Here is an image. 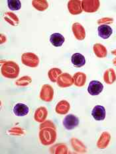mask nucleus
I'll return each mask as SVG.
<instances>
[{"label":"nucleus","instance_id":"8","mask_svg":"<svg viewBox=\"0 0 116 154\" xmlns=\"http://www.w3.org/2000/svg\"><path fill=\"white\" fill-rule=\"evenodd\" d=\"M69 12L72 15H78L82 12V1L80 0H71L68 3Z\"/></svg>","mask_w":116,"mask_h":154},{"label":"nucleus","instance_id":"9","mask_svg":"<svg viewBox=\"0 0 116 154\" xmlns=\"http://www.w3.org/2000/svg\"><path fill=\"white\" fill-rule=\"evenodd\" d=\"M104 89V85H103L101 82L98 81H92L88 85V91L91 95L95 96L98 95Z\"/></svg>","mask_w":116,"mask_h":154},{"label":"nucleus","instance_id":"14","mask_svg":"<svg viewBox=\"0 0 116 154\" xmlns=\"http://www.w3.org/2000/svg\"><path fill=\"white\" fill-rule=\"evenodd\" d=\"M70 108H71V105L69 103L65 100H62L56 105L55 111L59 115H66L68 112Z\"/></svg>","mask_w":116,"mask_h":154},{"label":"nucleus","instance_id":"29","mask_svg":"<svg viewBox=\"0 0 116 154\" xmlns=\"http://www.w3.org/2000/svg\"><path fill=\"white\" fill-rule=\"evenodd\" d=\"M46 127H49V128H54L55 130H56V128H55V126L54 125V124H53L51 121H50V120H47V121L43 122L41 125V126H40V129L46 128Z\"/></svg>","mask_w":116,"mask_h":154},{"label":"nucleus","instance_id":"13","mask_svg":"<svg viewBox=\"0 0 116 154\" xmlns=\"http://www.w3.org/2000/svg\"><path fill=\"white\" fill-rule=\"evenodd\" d=\"M47 110L44 106H41L36 110L34 115V119L36 122H43L47 117Z\"/></svg>","mask_w":116,"mask_h":154},{"label":"nucleus","instance_id":"5","mask_svg":"<svg viewBox=\"0 0 116 154\" xmlns=\"http://www.w3.org/2000/svg\"><path fill=\"white\" fill-rule=\"evenodd\" d=\"M54 96V90L50 85H44L42 87L40 98L45 102H51Z\"/></svg>","mask_w":116,"mask_h":154},{"label":"nucleus","instance_id":"28","mask_svg":"<svg viewBox=\"0 0 116 154\" xmlns=\"http://www.w3.org/2000/svg\"><path fill=\"white\" fill-rule=\"evenodd\" d=\"M31 82L32 79L29 76H23L15 82V84L18 86L25 87L29 85L31 83Z\"/></svg>","mask_w":116,"mask_h":154},{"label":"nucleus","instance_id":"26","mask_svg":"<svg viewBox=\"0 0 116 154\" xmlns=\"http://www.w3.org/2000/svg\"><path fill=\"white\" fill-rule=\"evenodd\" d=\"M51 152L53 153H68V149L65 144L61 143L51 148Z\"/></svg>","mask_w":116,"mask_h":154},{"label":"nucleus","instance_id":"19","mask_svg":"<svg viewBox=\"0 0 116 154\" xmlns=\"http://www.w3.org/2000/svg\"><path fill=\"white\" fill-rule=\"evenodd\" d=\"M104 80L107 84H112L116 80V75L114 69H108L104 73Z\"/></svg>","mask_w":116,"mask_h":154},{"label":"nucleus","instance_id":"32","mask_svg":"<svg viewBox=\"0 0 116 154\" xmlns=\"http://www.w3.org/2000/svg\"><path fill=\"white\" fill-rule=\"evenodd\" d=\"M113 63H114V64L115 66H116V58L114 60H113Z\"/></svg>","mask_w":116,"mask_h":154},{"label":"nucleus","instance_id":"24","mask_svg":"<svg viewBox=\"0 0 116 154\" xmlns=\"http://www.w3.org/2000/svg\"><path fill=\"white\" fill-rule=\"evenodd\" d=\"M71 144L73 147V148H74V149L76 152L84 153L86 152V151L85 146L77 139L72 138L71 140Z\"/></svg>","mask_w":116,"mask_h":154},{"label":"nucleus","instance_id":"1","mask_svg":"<svg viewBox=\"0 0 116 154\" xmlns=\"http://www.w3.org/2000/svg\"><path fill=\"white\" fill-rule=\"evenodd\" d=\"M2 74L5 78L14 79L17 78L19 73V67L14 62L8 61L3 64L1 69Z\"/></svg>","mask_w":116,"mask_h":154},{"label":"nucleus","instance_id":"6","mask_svg":"<svg viewBox=\"0 0 116 154\" xmlns=\"http://www.w3.org/2000/svg\"><path fill=\"white\" fill-rule=\"evenodd\" d=\"M57 84L62 88H68L74 83V79L67 73H64L60 75L57 79Z\"/></svg>","mask_w":116,"mask_h":154},{"label":"nucleus","instance_id":"16","mask_svg":"<svg viewBox=\"0 0 116 154\" xmlns=\"http://www.w3.org/2000/svg\"><path fill=\"white\" fill-rule=\"evenodd\" d=\"M98 35L101 38L107 39L110 36L113 32V30L111 26L107 25H102L98 26Z\"/></svg>","mask_w":116,"mask_h":154},{"label":"nucleus","instance_id":"2","mask_svg":"<svg viewBox=\"0 0 116 154\" xmlns=\"http://www.w3.org/2000/svg\"><path fill=\"white\" fill-rule=\"evenodd\" d=\"M39 139L42 144L44 146L52 144L56 139V132L55 130L49 127L41 129V131L39 132Z\"/></svg>","mask_w":116,"mask_h":154},{"label":"nucleus","instance_id":"31","mask_svg":"<svg viewBox=\"0 0 116 154\" xmlns=\"http://www.w3.org/2000/svg\"><path fill=\"white\" fill-rule=\"evenodd\" d=\"M113 22V19L111 18H104L100 20H99L98 21V23H102V24H109V23H111Z\"/></svg>","mask_w":116,"mask_h":154},{"label":"nucleus","instance_id":"3","mask_svg":"<svg viewBox=\"0 0 116 154\" xmlns=\"http://www.w3.org/2000/svg\"><path fill=\"white\" fill-rule=\"evenodd\" d=\"M21 61L23 64L27 66L35 68L39 65V58L34 53L27 52L22 55Z\"/></svg>","mask_w":116,"mask_h":154},{"label":"nucleus","instance_id":"30","mask_svg":"<svg viewBox=\"0 0 116 154\" xmlns=\"http://www.w3.org/2000/svg\"><path fill=\"white\" fill-rule=\"evenodd\" d=\"M10 134L13 135H20L23 134V132L19 127H16V128H13L10 130Z\"/></svg>","mask_w":116,"mask_h":154},{"label":"nucleus","instance_id":"11","mask_svg":"<svg viewBox=\"0 0 116 154\" xmlns=\"http://www.w3.org/2000/svg\"><path fill=\"white\" fill-rule=\"evenodd\" d=\"M105 109L103 106L97 105L93 109L92 115L96 120H103L105 118Z\"/></svg>","mask_w":116,"mask_h":154},{"label":"nucleus","instance_id":"22","mask_svg":"<svg viewBox=\"0 0 116 154\" xmlns=\"http://www.w3.org/2000/svg\"><path fill=\"white\" fill-rule=\"evenodd\" d=\"M4 19L7 22L13 26L17 25L19 23V20L17 16L12 12L5 13L4 15Z\"/></svg>","mask_w":116,"mask_h":154},{"label":"nucleus","instance_id":"18","mask_svg":"<svg viewBox=\"0 0 116 154\" xmlns=\"http://www.w3.org/2000/svg\"><path fill=\"white\" fill-rule=\"evenodd\" d=\"M50 42L55 47H59L64 42V37L60 33H54L50 36Z\"/></svg>","mask_w":116,"mask_h":154},{"label":"nucleus","instance_id":"23","mask_svg":"<svg viewBox=\"0 0 116 154\" xmlns=\"http://www.w3.org/2000/svg\"><path fill=\"white\" fill-rule=\"evenodd\" d=\"M32 5L38 11H43L48 8V2L45 0H33Z\"/></svg>","mask_w":116,"mask_h":154},{"label":"nucleus","instance_id":"12","mask_svg":"<svg viewBox=\"0 0 116 154\" xmlns=\"http://www.w3.org/2000/svg\"><path fill=\"white\" fill-rule=\"evenodd\" d=\"M111 140V136L107 132H104L102 134L100 138L97 142V146L99 149H105L107 148L109 142Z\"/></svg>","mask_w":116,"mask_h":154},{"label":"nucleus","instance_id":"17","mask_svg":"<svg viewBox=\"0 0 116 154\" xmlns=\"http://www.w3.org/2000/svg\"><path fill=\"white\" fill-rule=\"evenodd\" d=\"M71 61L72 64L76 68H81L85 65L86 59L84 56L80 53H75L72 56Z\"/></svg>","mask_w":116,"mask_h":154},{"label":"nucleus","instance_id":"20","mask_svg":"<svg viewBox=\"0 0 116 154\" xmlns=\"http://www.w3.org/2000/svg\"><path fill=\"white\" fill-rule=\"evenodd\" d=\"M74 83L77 87H82L85 85L86 82V75L82 72L76 73L73 77Z\"/></svg>","mask_w":116,"mask_h":154},{"label":"nucleus","instance_id":"7","mask_svg":"<svg viewBox=\"0 0 116 154\" xmlns=\"http://www.w3.org/2000/svg\"><path fill=\"white\" fill-rule=\"evenodd\" d=\"M79 120L74 115H68L66 116L64 120H63V125L64 128L68 130L75 128L78 125Z\"/></svg>","mask_w":116,"mask_h":154},{"label":"nucleus","instance_id":"15","mask_svg":"<svg viewBox=\"0 0 116 154\" xmlns=\"http://www.w3.org/2000/svg\"><path fill=\"white\" fill-rule=\"evenodd\" d=\"M29 107L25 104L18 103L13 108V113L17 116H24L29 113Z\"/></svg>","mask_w":116,"mask_h":154},{"label":"nucleus","instance_id":"10","mask_svg":"<svg viewBox=\"0 0 116 154\" xmlns=\"http://www.w3.org/2000/svg\"><path fill=\"white\" fill-rule=\"evenodd\" d=\"M72 32L76 39L79 41H82L86 37V31L85 29L81 24L78 23H75L72 25Z\"/></svg>","mask_w":116,"mask_h":154},{"label":"nucleus","instance_id":"4","mask_svg":"<svg viewBox=\"0 0 116 154\" xmlns=\"http://www.w3.org/2000/svg\"><path fill=\"white\" fill-rule=\"evenodd\" d=\"M99 7L98 0H83L82 1V8L84 11L94 13L97 11Z\"/></svg>","mask_w":116,"mask_h":154},{"label":"nucleus","instance_id":"21","mask_svg":"<svg viewBox=\"0 0 116 154\" xmlns=\"http://www.w3.org/2000/svg\"><path fill=\"white\" fill-rule=\"evenodd\" d=\"M93 50L96 56L98 58H105L107 56V49L104 46L101 44H95L93 47Z\"/></svg>","mask_w":116,"mask_h":154},{"label":"nucleus","instance_id":"25","mask_svg":"<svg viewBox=\"0 0 116 154\" xmlns=\"http://www.w3.org/2000/svg\"><path fill=\"white\" fill-rule=\"evenodd\" d=\"M62 74V71L58 68H52L49 71L48 75L52 82H57L58 77Z\"/></svg>","mask_w":116,"mask_h":154},{"label":"nucleus","instance_id":"27","mask_svg":"<svg viewBox=\"0 0 116 154\" xmlns=\"http://www.w3.org/2000/svg\"><path fill=\"white\" fill-rule=\"evenodd\" d=\"M8 5L9 8L12 11H18L21 8V2L19 0H8Z\"/></svg>","mask_w":116,"mask_h":154}]
</instances>
